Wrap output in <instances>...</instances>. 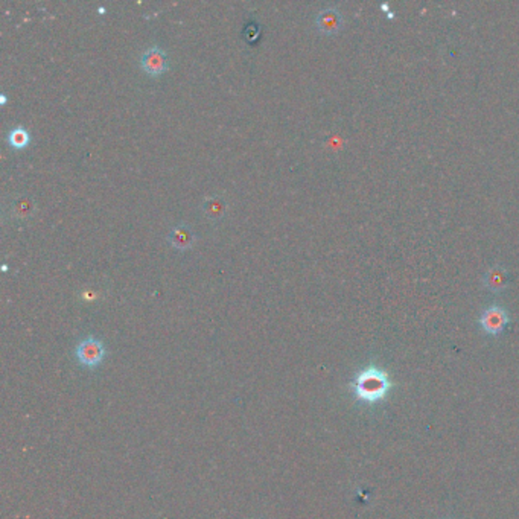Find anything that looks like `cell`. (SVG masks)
Listing matches in <instances>:
<instances>
[{"instance_id":"obj_10","label":"cell","mask_w":519,"mask_h":519,"mask_svg":"<svg viewBox=\"0 0 519 519\" xmlns=\"http://www.w3.org/2000/svg\"><path fill=\"white\" fill-rule=\"evenodd\" d=\"M6 139H8V144L12 148L21 149V148H26L27 145H30L31 134H30V131L26 130L25 126L16 125L14 128H11V130L8 131V134H6Z\"/></svg>"},{"instance_id":"obj_8","label":"cell","mask_w":519,"mask_h":519,"mask_svg":"<svg viewBox=\"0 0 519 519\" xmlns=\"http://www.w3.org/2000/svg\"><path fill=\"white\" fill-rule=\"evenodd\" d=\"M11 213L12 217H16L19 219H25L30 218L32 213L37 209V203H35L34 197L31 195H17L14 200L11 201Z\"/></svg>"},{"instance_id":"obj_11","label":"cell","mask_w":519,"mask_h":519,"mask_svg":"<svg viewBox=\"0 0 519 519\" xmlns=\"http://www.w3.org/2000/svg\"><path fill=\"white\" fill-rule=\"evenodd\" d=\"M0 98H2V102H6V96L5 95H2Z\"/></svg>"},{"instance_id":"obj_9","label":"cell","mask_w":519,"mask_h":519,"mask_svg":"<svg viewBox=\"0 0 519 519\" xmlns=\"http://www.w3.org/2000/svg\"><path fill=\"white\" fill-rule=\"evenodd\" d=\"M485 285L494 293H500L507 287V273L500 265L489 268L485 274Z\"/></svg>"},{"instance_id":"obj_2","label":"cell","mask_w":519,"mask_h":519,"mask_svg":"<svg viewBox=\"0 0 519 519\" xmlns=\"http://www.w3.org/2000/svg\"><path fill=\"white\" fill-rule=\"evenodd\" d=\"M75 355L82 366L93 368L102 362L105 357V347L99 338L87 337L81 340L80 344L76 346Z\"/></svg>"},{"instance_id":"obj_5","label":"cell","mask_w":519,"mask_h":519,"mask_svg":"<svg viewBox=\"0 0 519 519\" xmlns=\"http://www.w3.org/2000/svg\"><path fill=\"white\" fill-rule=\"evenodd\" d=\"M316 25L323 34H335L343 26V14L340 12L338 8L329 6V8L317 12Z\"/></svg>"},{"instance_id":"obj_6","label":"cell","mask_w":519,"mask_h":519,"mask_svg":"<svg viewBox=\"0 0 519 519\" xmlns=\"http://www.w3.org/2000/svg\"><path fill=\"white\" fill-rule=\"evenodd\" d=\"M168 241L170 245L177 248V250H188V248L195 244L197 234L190 225L181 223L170 229L168 234Z\"/></svg>"},{"instance_id":"obj_7","label":"cell","mask_w":519,"mask_h":519,"mask_svg":"<svg viewBox=\"0 0 519 519\" xmlns=\"http://www.w3.org/2000/svg\"><path fill=\"white\" fill-rule=\"evenodd\" d=\"M201 210H203V215L208 218L209 221L215 223L224 218V215L227 213V203L221 195L213 194L204 198V201L201 204Z\"/></svg>"},{"instance_id":"obj_3","label":"cell","mask_w":519,"mask_h":519,"mask_svg":"<svg viewBox=\"0 0 519 519\" xmlns=\"http://www.w3.org/2000/svg\"><path fill=\"white\" fill-rule=\"evenodd\" d=\"M509 322V312L506 311V308L500 307V305H490L489 308L483 311L480 317L481 329L489 333V335H500L506 329Z\"/></svg>"},{"instance_id":"obj_4","label":"cell","mask_w":519,"mask_h":519,"mask_svg":"<svg viewBox=\"0 0 519 519\" xmlns=\"http://www.w3.org/2000/svg\"><path fill=\"white\" fill-rule=\"evenodd\" d=\"M140 67L149 76H160L168 70V54L160 46H149L140 55Z\"/></svg>"},{"instance_id":"obj_1","label":"cell","mask_w":519,"mask_h":519,"mask_svg":"<svg viewBox=\"0 0 519 519\" xmlns=\"http://www.w3.org/2000/svg\"><path fill=\"white\" fill-rule=\"evenodd\" d=\"M351 388L358 401L366 404H378L386 399L390 390L393 388V384L386 372L371 366L355 375Z\"/></svg>"}]
</instances>
